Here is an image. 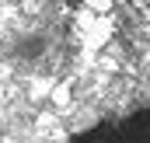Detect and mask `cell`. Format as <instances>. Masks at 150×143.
Listing matches in <instances>:
<instances>
[{"instance_id":"cell-1","label":"cell","mask_w":150,"mask_h":143,"mask_svg":"<svg viewBox=\"0 0 150 143\" xmlns=\"http://www.w3.org/2000/svg\"><path fill=\"white\" fill-rule=\"evenodd\" d=\"M70 143H150V108H136L122 119H105L77 133Z\"/></svg>"}]
</instances>
